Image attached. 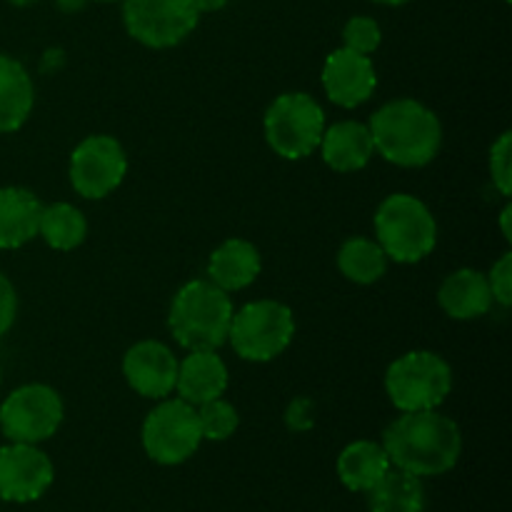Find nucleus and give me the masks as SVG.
<instances>
[{
	"mask_svg": "<svg viewBox=\"0 0 512 512\" xmlns=\"http://www.w3.org/2000/svg\"><path fill=\"white\" fill-rule=\"evenodd\" d=\"M0 383H3V370H0Z\"/></svg>",
	"mask_w": 512,
	"mask_h": 512,
	"instance_id": "e433bc0d",
	"label": "nucleus"
},
{
	"mask_svg": "<svg viewBox=\"0 0 512 512\" xmlns=\"http://www.w3.org/2000/svg\"><path fill=\"white\" fill-rule=\"evenodd\" d=\"M198 423L203 440H213V443H223V440L233 438L235 430L240 425V415L233 403L223 398L208 400V403L198 405Z\"/></svg>",
	"mask_w": 512,
	"mask_h": 512,
	"instance_id": "393cba45",
	"label": "nucleus"
},
{
	"mask_svg": "<svg viewBox=\"0 0 512 512\" xmlns=\"http://www.w3.org/2000/svg\"><path fill=\"white\" fill-rule=\"evenodd\" d=\"M123 375L140 398L163 400L175 390L178 358L158 340H140L125 353Z\"/></svg>",
	"mask_w": 512,
	"mask_h": 512,
	"instance_id": "ddd939ff",
	"label": "nucleus"
},
{
	"mask_svg": "<svg viewBox=\"0 0 512 512\" xmlns=\"http://www.w3.org/2000/svg\"><path fill=\"white\" fill-rule=\"evenodd\" d=\"M295 338L293 310L278 300H253L233 313L228 343L248 363H270L290 348Z\"/></svg>",
	"mask_w": 512,
	"mask_h": 512,
	"instance_id": "423d86ee",
	"label": "nucleus"
},
{
	"mask_svg": "<svg viewBox=\"0 0 512 512\" xmlns=\"http://www.w3.org/2000/svg\"><path fill=\"white\" fill-rule=\"evenodd\" d=\"M320 153L328 168L335 173H358L373 160L375 145L368 125L358 120H340L325 128L320 138Z\"/></svg>",
	"mask_w": 512,
	"mask_h": 512,
	"instance_id": "f3484780",
	"label": "nucleus"
},
{
	"mask_svg": "<svg viewBox=\"0 0 512 512\" xmlns=\"http://www.w3.org/2000/svg\"><path fill=\"white\" fill-rule=\"evenodd\" d=\"M375 235L388 260L413 265L438 245V223L428 205L410 193H393L378 205Z\"/></svg>",
	"mask_w": 512,
	"mask_h": 512,
	"instance_id": "20e7f679",
	"label": "nucleus"
},
{
	"mask_svg": "<svg viewBox=\"0 0 512 512\" xmlns=\"http://www.w3.org/2000/svg\"><path fill=\"white\" fill-rule=\"evenodd\" d=\"M323 88L330 103L340 108H358L373 98L378 75L370 55H360L350 48H338L325 58Z\"/></svg>",
	"mask_w": 512,
	"mask_h": 512,
	"instance_id": "4468645a",
	"label": "nucleus"
},
{
	"mask_svg": "<svg viewBox=\"0 0 512 512\" xmlns=\"http://www.w3.org/2000/svg\"><path fill=\"white\" fill-rule=\"evenodd\" d=\"M375 153L398 168H423L433 163L443 145L440 118L413 98H398L373 113L368 123Z\"/></svg>",
	"mask_w": 512,
	"mask_h": 512,
	"instance_id": "f03ea898",
	"label": "nucleus"
},
{
	"mask_svg": "<svg viewBox=\"0 0 512 512\" xmlns=\"http://www.w3.org/2000/svg\"><path fill=\"white\" fill-rule=\"evenodd\" d=\"M510 218H512V208L510 205H505L503 208V213H500V228H503V238L508 240H512V230H510Z\"/></svg>",
	"mask_w": 512,
	"mask_h": 512,
	"instance_id": "2f4dec72",
	"label": "nucleus"
},
{
	"mask_svg": "<svg viewBox=\"0 0 512 512\" xmlns=\"http://www.w3.org/2000/svg\"><path fill=\"white\" fill-rule=\"evenodd\" d=\"M15 315H18V293H15L8 275L0 273V338L13 328Z\"/></svg>",
	"mask_w": 512,
	"mask_h": 512,
	"instance_id": "c756f323",
	"label": "nucleus"
},
{
	"mask_svg": "<svg viewBox=\"0 0 512 512\" xmlns=\"http://www.w3.org/2000/svg\"><path fill=\"white\" fill-rule=\"evenodd\" d=\"M95 3H123V0H95Z\"/></svg>",
	"mask_w": 512,
	"mask_h": 512,
	"instance_id": "c9c22d12",
	"label": "nucleus"
},
{
	"mask_svg": "<svg viewBox=\"0 0 512 512\" xmlns=\"http://www.w3.org/2000/svg\"><path fill=\"white\" fill-rule=\"evenodd\" d=\"M265 140L275 155L303 160L313 155L325 133V113L308 93H283L273 100L263 120Z\"/></svg>",
	"mask_w": 512,
	"mask_h": 512,
	"instance_id": "0eeeda50",
	"label": "nucleus"
},
{
	"mask_svg": "<svg viewBox=\"0 0 512 512\" xmlns=\"http://www.w3.org/2000/svg\"><path fill=\"white\" fill-rule=\"evenodd\" d=\"M10 5H15V8H28V5L38 3V0H8Z\"/></svg>",
	"mask_w": 512,
	"mask_h": 512,
	"instance_id": "f704fd0d",
	"label": "nucleus"
},
{
	"mask_svg": "<svg viewBox=\"0 0 512 512\" xmlns=\"http://www.w3.org/2000/svg\"><path fill=\"white\" fill-rule=\"evenodd\" d=\"M338 268L348 280L358 285H373L388 273V255L378 240L350 238L338 250Z\"/></svg>",
	"mask_w": 512,
	"mask_h": 512,
	"instance_id": "5701e85b",
	"label": "nucleus"
},
{
	"mask_svg": "<svg viewBox=\"0 0 512 512\" xmlns=\"http://www.w3.org/2000/svg\"><path fill=\"white\" fill-rule=\"evenodd\" d=\"M193 0H123L125 30L153 50L175 48L198 28Z\"/></svg>",
	"mask_w": 512,
	"mask_h": 512,
	"instance_id": "9d476101",
	"label": "nucleus"
},
{
	"mask_svg": "<svg viewBox=\"0 0 512 512\" xmlns=\"http://www.w3.org/2000/svg\"><path fill=\"white\" fill-rule=\"evenodd\" d=\"M490 293H493L495 303H500L503 308H510L512 305V253L500 255L493 263L488 273Z\"/></svg>",
	"mask_w": 512,
	"mask_h": 512,
	"instance_id": "cd10ccee",
	"label": "nucleus"
},
{
	"mask_svg": "<svg viewBox=\"0 0 512 512\" xmlns=\"http://www.w3.org/2000/svg\"><path fill=\"white\" fill-rule=\"evenodd\" d=\"M370 512H425L423 478L390 468L373 490H368Z\"/></svg>",
	"mask_w": 512,
	"mask_h": 512,
	"instance_id": "4be33fe9",
	"label": "nucleus"
},
{
	"mask_svg": "<svg viewBox=\"0 0 512 512\" xmlns=\"http://www.w3.org/2000/svg\"><path fill=\"white\" fill-rule=\"evenodd\" d=\"M63 418V398L45 383L20 385L0 405V430L10 443H45L58 433Z\"/></svg>",
	"mask_w": 512,
	"mask_h": 512,
	"instance_id": "6e6552de",
	"label": "nucleus"
},
{
	"mask_svg": "<svg viewBox=\"0 0 512 512\" xmlns=\"http://www.w3.org/2000/svg\"><path fill=\"white\" fill-rule=\"evenodd\" d=\"M128 155L113 135H88L70 155V185L85 200H103L120 188Z\"/></svg>",
	"mask_w": 512,
	"mask_h": 512,
	"instance_id": "9b49d317",
	"label": "nucleus"
},
{
	"mask_svg": "<svg viewBox=\"0 0 512 512\" xmlns=\"http://www.w3.org/2000/svg\"><path fill=\"white\" fill-rule=\"evenodd\" d=\"M490 178L500 195H512V133L505 130L490 148Z\"/></svg>",
	"mask_w": 512,
	"mask_h": 512,
	"instance_id": "bb28decb",
	"label": "nucleus"
},
{
	"mask_svg": "<svg viewBox=\"0 0 512 512\" xmlns=\"http://www.w3.org/2000/svg\"><path fill=\"white\" fill-rule=\"evenodd\" d=\"M193 5L200 15L218 13V10H223L225 5H228V0H193Z\"/></svg>",
	"mask_w": 512,
	"mask_h": 512,
	"instance_id": "7c9ffc66",
	"label": "nucleus"
},
{
	"mask_svg": "<svg viewBox=\"0 0 512 512\" xmlns=\"http://www.w3.org/2000/svg\"><path fill=\"white\" fill-rule=\"evenodd\" d=\"M385 393L400 413L438 410L453 393V368L430 350H410L385 373Z\"/></svg>",
	"mask_w": 512,
	"mask_h": 512,
	"instance_id": "39448f33",
	"label": "nucleus"
},
{
	"mask_svg": "<svg viewBox=\"0 0 512 512\" xmlns=\"http://www.w3.org/2000/svg\"><path fill=\"white\" fill-rule=\"evenodd\" d=\"M503 3H510V0H503Z\"/></svg>",
	"mask_w": 512,
	"mask_h": 512,
	"instance_id": "4c0bfd02",
	"label": "nucleus"
},
{
	"mask_svg": "<svg viewBox=\"0 0 512 512\" xmlns=\"http://www.w3.org/2000/svg\"><path fill=\"white\" fill-rule=\"evenodd\" d=\"M373 3H380V5H393V8H398V5L410 3V0H373Z\"/></svg>",
	"mask_w": 512,
	"mask_h": 512,
	"instance_id": "72a5a7b5",
	"label": "nucleus"
},
{
	"mask_svg": "<svg viewBox=\"0 0 512 512\" xmlns=\"http://www.w3.org/2000/svg\"><path fill=\"white\" fill-rule=\"evenodd\" d=\"M233 300L210 280H190L175 293L168 328L185 350H218L228 343Z\"/></svg>",
	"mask_w": 512,
	"mask_h": 512,
	"instance_id": "7ed1b4c3",
	"label": "nucleus"
},
{
	"mask_svg": "<svg viewBox=\"0 0 512 512\" xmlns=\"http://www.w3.org/2000/svg\"><path fill=\"white\" fill-rule=\"evenodd\" d=\"M263 270L258 248L250 240L228 238L213 250L208 263V280L225 293H238L253 285Z\"/></svg>",
	"mask_w": 512,
	"mask_h": 512,
	"instance_id": "6ab92c4d",
	"label": "nucleus"
},
{
	"mask_svg": "<svg viewBox=\"0 0 512 512\" xmlns=\"http://www.w3.org/2000/svg\"><path fill=\"white\" fill-rule=\"evenodd\" d=\"M438 303L453 320L483 318L493 308L488 275L475 268H460L443 280L438 290Z\"/></svg>",
	"mask_w": 512,
	"mask_h": 512,
	"instance_id": "a211bd4d",
	"label": "nucleus"
},
{
	"mask_svg": "<svg viewBox=\"0 0 512 512\" xmlns=\"http://www.w3.org/2000/svg\"><path fill=\"white\" fill-rule=\"evenodd\" d=\"M43 208L33 190L20 185L0 188V250H18L38 238Z\"/></svg>",
	"mask_w": 512,
	"mask_h": 512,
	"instance_id": "dca6fc26",
	"label": "nucleus"
},
{
	"mask_svg": "<svg viewBox=\"0 0 512 512\" xmlns=\"http://www.w3.org/2000/svg\"><path fill=\"white\" fill-rule=\"evenodd\" d=\"M383 43V30L378 20L368 15H353L343 28V48L355 50L360 55H373Z\"/></svg>",
	"mask_w": 512,
	"mask_h": 512,
	"instance_id": "a878e982",
	"label": "nucleus"
},
{
	"mask_svg": "<svg viewBox=\"0 0 512 512\" xmlns=\"http://www.w3.org/2000/svg\"><path fill=\"white\" fill-rule=\"evenodd\" d=\"M228 380V365L215 350H188L183 363H178L175 393L180 400L198 408L208 400L223 398Z\"/></svg>",
	"mask_w": 512,
	"mask_h": 512,
	"instance_id": "2eb2a0df",
	"label": "nucleus"
},
{
	"mask_svg": "<svg viewBox=\"0 0 512 512\" xmlns=\"http://www.w3.org/2000/svg\"><path fill=\"white\" fill-rule=\"evenodd\" d=\"M85 3H88V0H58V5L65 10V13H75V10L83 8Z\"/></svg>",
	"mask_w": 512,
	"mask_h": 512,
	"instance_id": "473e14b6",
	"label": "nucleus"
},
{
	"mask_svg": "<svg viewBox=\"0 0 512 512\" xmlns=\"http://www.w3.org/2000/svg\"><path fill=\"white\" fill-rule=\"evenodd\" d=\"M285 425H288L293 433H308L315 425V403L310 398H295L293 403L285 410Z\"/></svg>",
	"mask_w": 512,
	"mask_h": 512,
	"instance_id": "c85d7f7f",
	"label": "nucleus"
},
{
	"mask_svg": "<svg viewBox=\"0 0 512 512\" xmlns=\"http://www.w3.org/2000/svg\"><path fill=\"white\" fill-rule=\"evenodd\" d=\"M35 85L20 60L0 53V133H15L30 118Z\"/></svg>",
	"mask_w": 512,
	"mask_h": 512,
	"instance_id": "aec40b11",
	"label": "nucleus"
},
{
	"mask_svg": "<svg viewBox=\"0 0 512 512\" xmlns=\"http://www.w3.org/2000/svg\"><path fill=\"white\" fill-rule=\"evenodd\" d=\"M203 443L198 410L180 398H163L143 423V448L158 465H180Z\"/></svg>",
	"mask_w": 512,
	"mask_h": 512,
	"instance_id": "1a4fd4ad",
	"label": "nucleus"
},
{
	"mask_svg": "<svg viewBox=\"0 0 512 512\" xmlns=\"http://www.w3.org/2000/svg\"><path fill=\"white\" fill-rule=\"evenodd\" d=\"M390 468L393 465L385 448L373 440H355L338 455V478L353 493L373 490Z\"/></svg>",
	"mask_w": 512,
	"mask_h": 512,
	"instance_id": "412c9836",
	"label": "nucleus"
},
{
	"mask_svg": "<svg viewBox=\"0 0 512 512\" xmlns=\"http://www.w3.org/2000/svg\"><path fill=\"white\" fill-rule=\"evenodd\" d=\"M383 448L393 468L418 478H435L458 465L463 435L448 415L438 410H415L403 413L385 428Z\"/></svg>",
	"mask_w": 512,
	"mask_h": 512,
	"instance_id": "f257e3e1",
	"label": "nucleus"
},
{
	"mask_svg": "<svg viewBox=\"0 0 512 512\" xmlns=\"http://www.w3.org/2000/svg\"><path fill=\"white\" fill-rule=\"evenodd\" d=\"M38 235L48 243V248L68 253V250L83 245L85 235H88V220H85L83 210L70 203L45 205Z\"/></svg>",
	"mask_w": 512,
	"mask_h": 512,
	"instance_id": "b1692460",
	"label": "nucleus"
},
{
	"mask_svg": "<svg viewBox=\"0 0 512 512\" xmlns=\"http://www.w3.org/2000/svg\"><path fill=\"white\" fill-rule=\"evenodd\" d=\"M55 480L53 460L30 443H10L0 448V500L33 503Z\"/></svg>",
	"mask_w": 512,
	"mask_h": 512,
	"instance_id": "f8f14e48",
	"label": "nucleus"
}]
</instances>
